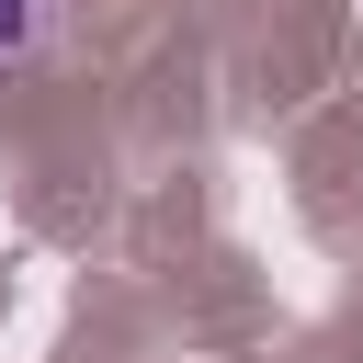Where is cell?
Here are the masks:
<instances>
[{"mask_svg": "<svg viewBox=\"0 0 363 363\" xmlns=\"http://www.w3.org/2000/svg\"><path fill=\"white\" fill-rule=\"evenodd\" d=\"M34 23H45V0H0V68L34 45Z\"/></svg>", "mask_w": 363, "mask_h": 363, "instance_id": "6da1fadb", "label": "cell"}]
</instances>
